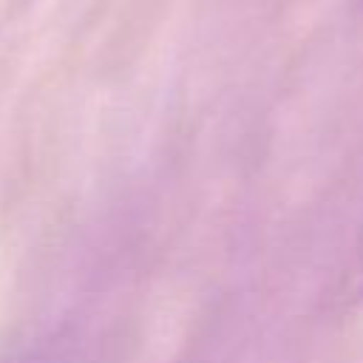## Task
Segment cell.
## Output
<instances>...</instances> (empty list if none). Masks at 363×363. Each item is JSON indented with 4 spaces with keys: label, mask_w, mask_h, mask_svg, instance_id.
I'll return each mask as SVG.
<instances>
[{
    "label": "cell",
    "mask_w": 363,
    "mask_h": 363,
    "mask_svg": "<svg viewBox=\"0 0 363 363\" xmlns=\"http://www.w3.org/2000/svg\"><path fill=\"white\" fill-rule=\"evenodd\" d=\"M360 269H363V238H360Z\"/></svg>",
    "instance_id": "1"
}]
</instances>
